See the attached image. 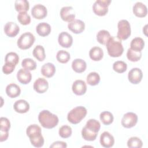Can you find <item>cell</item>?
Here are the masks:
<instances>
[{
	"instance_id": "24",
	"label": "cell",
	"mask_w": 148,
	"mask_h": 148,
	"mask_svg": "<svg viewBox=\"0 0 148 148\" xmlns=\"http://www.w3.org/2000/svg\"><path fill=\"white\" fill-rule=\"evenodd\" d=\"M89 56L92 60L94 61H98L103 58V52L101 47L95 46L90 49L89 51Z\"/></svg>"
},
{
	"instance_id": "30",
	"label": "cell",
	"mask_w": 148,
	"mask_h": 148,
	"mask_svg": "<svg viewBox=\"0 0 148 148\" xmlns=\"http://www.w3.org/2000/svg\"><path fill=\"white\" fill-rule=\"evenodd\" d=\"M85 127L89 130L94 132L98 133L100 130L101 124L98 121L96 120L95 119H89L87 121Z\"/></svg>"
},
{
	"instance_id": "17",
	"label": "cell",
	"mask_w": 148,
	"mask_h": 148,
	"mask_svg": "<svg viewBox=\"0 0 148 148\" xmlns=\"http://www.w3.org/2000/svg\"><path fill=\"white\" fill-rule=\"evenodd\" d=\"M17 78L18 81L23 84L29 83L32 79V75L31 72L24 68L20 69L17 73Z\"/></svg>"
},
{
	"instance_id": "19",
	"label": "cell",
	"mask_w": 148,
	"mask_h": 148,
	"mask_svg": "<svg viewBox=\"0 0 148 148\" xmlns=\"http://www.w3.org/2000/svg\"><path fill=\"white\" fill-rule=\"evenodd\" d=\"M133 13L138 17H144L147 14V9L146 5L141 2H136L133 6Z\"/></svg>"
},
{
	"instance_id": "7",
	"label": "cell",
	"mask_w": 148,
	"mask_h": 148,
	"mask_svg": "<svg viewBox=\"0 0 148 148\" xmlns=\"http://www.w3.org/2000/svg\"><path fill=\"white\" fill-rule=\"evenodd\" d=\"M111 3L110 0H97L92 6L94 13L99 16H103L108 12V6Z\"/></svg>"
},
{
	"instance_id": "33",
	"label": "cell",
	"mask_w": 148,
	"mask_h": 148,
	"mask_svg": "<svg viewBox=\"0 0 148 148\" xmlns=\"http://www.w3.org/2000/svg\"><path fill=\"white\" fill-rule=\"evenodd\" d=\"M97 135H98V133H95L89 130L86 127H83L82 130V137L86 140L93 141L95 140L97 136Z\"/></svg>"
},
{
	"instance_id": "10",
	"label": "cell",
	"mask_w": 148,
	"mask_h": 148,
	"mask_svg": "<svg viewBox=\"0 0 148 148\" xmlns=\"http://www.w3.org/2000/svg\"><path fill=\"white\" fill-rule=\"evenodd\" d=\"M60 16L62 20L67 22H71L75 20V14L73 8L72 6L62 7L60 10Z\"/></svg>"
},
{
	"instance_id": "16",
	"label": "cell",
	"mask_w": 148,
	"mask_h": 148,
	"mask_svg": "<svg viewBox=\"0 0 148 148\" xmlns=\"http://www.w3.org/2000/svg\"><path fill=\"white\" fill-rule=\"evenodd\" d=\"M72 89L76 95H82L86 92L87 86L84 81L82 80H76L73 82Z\"/></svg>"
},
{
	"instance_id": "21",
	"label": "cell",
	"mask_w": 148,
	"mask_h": 148,
	"mask_svg": "<svg viewBox=\"0 0 148 148\" xmlns=\"http://www.w3.org/2000/svg\"><path fill=\"white\" fill-rule=\"evenodd\" d=\"M20 87L14 83H10L6 87V93L10 98H16L20 94Z\"/></svg>"
},
{
	"instance_id": "44",
	"label": "cell",
	"mask_w": 148,
	"mask_h": 148,
	"mask_svg": "<svg viewBox=\"0 0 148 148\" xmlns=\"http://www.w3.org/2000/svg\"><path fill=\"white\" fill-rule=\"evenodd\" d=\"M67 145L65 142L62 141H56L53 143L50 146V147H66Z\"/></svg>"
},
{
	"instance_id": "12",
	"label": "cell",
	"mask_w": 148,
	"mask_h": 148,
	"mask_svg": "<svg viewBox=\"0 0 148 148\" xmlns=\"http://www.w3.org/2000/svg\"><path fill=\"white\" fill-rule=\"evenodd\" d=\"M59 45L65 48L70 47L73 43L72 36L66 32H61L58 38Z\"/></svg>"
},
{
	"instance_id": "25",
	"label": "cell",
	"mask_w": 148,
	"mask_h": 148,
	"mask_svg": "<svg viewBox=\"0 0 148 148\" xmlns=\"http://www.w3.org/2000/svg\"><path fill=\"white\" fill-rule=\"evenodd\" d=\"M36 32L41 36H46L51 32L50 25L45 22L39 23L36 27Z\"/></svg>"
},
{
	"instance_id": "6",
	"label": "cell",
	"mask_w": 148,
	"mask_h": 148,
	"mask_svg": "<svg viewBox=\"0 0 148 148\" xmlns=\"http://www.w3.org/2000/svg\"><path fill=\"white\" fill-rule=\"evenodd\" d=\"M35 38L31 32H27L23 34L17 40L18 47L23 50L29 49L34 43Z\"/></svg>"
},
{
	"instance_id": "23",
	"label": "cell",
	"mask_w": 148,
	"mask_h": 148,
	"mask_svg": "<svg viewBox=\"0 0 148 148\" xmlns=\"http://www.w3.org/2000/svg\"><path fill=\"white\" fill-rule=\"evenodd\" d=\"M87 67L86 62L82 59H75L72 62V68L73 70L77 73L83 72Z\"/></svg>"
},
{
	"instance_id": "26",
	"label": "cell",
	"mask_w": 148,
	"mask_h": 148,
	"mask_svg": "<svg viewBox=\"0 0 148 148\" xmlns=\"http://www.w3.org/2000/svg\"><path fill=\"white\" fill-rule=\"evenodd\" d=\"M14 8L19 13L27 12L29 8V2L27 0H16L14 2Z\"/></svg>"
},
{
	"instance_id": "40",
	"label": "cell",
	"mask_w": 148,
	"mask_h": 148,
	"mask_svg": "<svg viewBox=\"0 0 148 148\" xmlns=\"http://www.w3.org/2000/svg\"><path fill=\"white\" fill-rule=\"evenodd\" d=\"M72 128L70 126L64 125L61 127L59 129V135L62 138H67L72 135Z\"/></svg>"
},
{
	"instance_id": "43",
	"label": "cell",
	"mask_w": 148,
	"mask_h": 148,
	"mask_svg": "<svg viewBox=\"0 0 148 148\" xmlns=\"http://www.w3.org/2000/svg\"><path fill=\"white\" fill-rule=\"evenodd\" d=\"M16 66L13 64L5 62V65L2 66V72L6 75L10 74L14 71Z\"/></svg>"
},
{
	"instance_id": "32",
	"label": "cell",
	"mask_w": 148,
	"mask_h": 148,
	"mask_svg": "<svg viewBox=\"0 0 148 148\" xmlns=\"http://www.w3.org/2000/svg\"><path fill=\"white\" fill-rule=\"evenodd\" d=\"M99 118L102 123L105 125H109L113 121V116L112 113L108 111H104L101 113Z\"/></svg>"
},
{
	"instance_id": "11",
	"label": "cell",
	"mask_w": 148,
	"mask_h": 148,
	"mask_svg": "<svg viewBox=\"0 0 148 148\" xmlns=\"http://www.w3.org/2000/svg\"><path fill=\"white\" fill-rule=\"evenodd\" d=\"M31 14L32 16L36 19H43L47 16V10L44 5L36 4L32 8Z\"/></svg>"
},
{
	"instance_id": "29",
	"label": "cell",
	"mask_w": 148,
	"mask_h": 148,
	"mask_svg": "<svg viewBox=\"0 0 148 148\" xmlns=\"http://www.w3.org/2000/svg\"><path fill=\"white\" fill-rule=\"evenodd\" d=\"M33 56L39 61H43L45 58V49L41 45H37L33 50Z\"/></svg>"
},
{
	"instance_id": "9",
	"label": "cell",
	"mask_w": 148,
	"mask_h": 148,
	"mask_svg": "<svg viewBox=\"0 0 148 148\" xmlns=\"http://www.w3.org/2000/svg\"><path fill=\"white\" fill-rule=\"evenodd\" d=\"M143 73L141 69L138 68H134L131 69L128 74V79L130 82L132 84H138L142 80Z\"/></svg>"
},
{
	"instance_id": "14",
	"label": "cell",
	"mask_w": 148,
	"mask_h": 148,
	"mask_svg": "<svg viewBox=\"0 0 148 148\" xmlns=\"http://www.w3.org/2000/svg\"><path fill=\"white\" fill-rule=\"evenodd\" d=\"M33 88L34 90L38 93H44L49 88L48 82L44 78L39 77L35 81Z\"/></svg>"
},
{
	"instance_id": "36",
	"label": "cell",
	"mask_w": 148,
	"mask_h": 148,
	"mask_svg": "<svg viewBox=\"0 0 148 148\" xmlns=\"http://www.w3.org/2000/svg\"><path fill=\"white\" fill-rule=\"evenodd\" d=\"M21 66L28 71L35 70L36 68V62L31 58H24L21 62Z\"/></svg>"
},
{
	"instance_id": "18",
	"label": "cell",
	"mask_w": 148,
	"mask_h": 148,
	"mask_svg": "<svg viewBox=\"0 0 148 148\" xmlns=\"http://www.w3.org/2000/svg\"><path fill=\"white\" fill-rule=\"evenodd\" d=\"M4 31L6 35L9 37L16 36L20 31L18 25L14 22H8L4 27Z\"/></svg>"
},
{
	"instance_id": "28",
	"label": "cell",
	"mask_w": 148,
	"mask_h": 148,
	"mask_svg": "<svg viewBox=\"0 0 148 148\" xmlns=\"http://www.w3.org/2000/svg\"><path fill=\"white\" fill-rule=\"evenodd\" d=\"M111 37L110 33L105 29L100 30L97 35V41L102 44V45H106L109 38Z\"/></svg>"
},
{
	"instance_id": "3",
	"label": "cell",
	"mask_w": 148,
	"mask_h": 148,
	"mask_svg": "<svg viewBox=\"0 0 148 148\" xmlns=\"http://www.w3.org/2000/svg\"><path fill=\"white\" fill-rule=\"evenodd\" d=\"M106 46L108 54L112 57H119L122 55L124 51L121 40L117 37L111 36Z\"/></svg>"
},
{
	"instance_id": "4",
	"label": "cell",
	"mask_w": 148,
	"mask_h": 148,
	"mask_svg": "<svg viewBox=\"0 0 148 148\" xmlns=\"http://www.w3.org/2000/svg\"><path fill=\"white\" fill-rule=\"evenodd\" d=\"M87 109L84 106H77L72 109L67 115L68 120L72 124H76L80 123L86 116Z\"/></svg>"
},
{
	"instance_id": "13",
	"label": "cell",
	"mask_w": 148,
	"mask_h": 148,
	"mask_svg": "<svg viewBox=\"0 0 148 148\" xmlns=\"http://www.w3.org/2000/svg\"><path fill=\"white\" fill-rule=\"evenodd\" d=\"M99 141L101 146L106 148L112 147L114 143V137L108 131H105L101 135Z\"/></svg>"
},
{
	"instance_id": "41",
	"label": "cell",
	"mask_w": 148,
	"mask_h": 148,
	"mask_svg": "<svg viewBox=\"0 0 148 148\" xmlns=\"http://www.w3.org/2000/svg\"><path fill=\"white\" fill-rule=\"evenodd\" d=\"M17 20L22 25H28L31 22V17L27 12H20L17 15Z\"/></svg>"
},
{
	"instance_id": "27",
	"label": "cell",
	"mask_w": 148,
	"mask_h": 148,
	"mask_svg": "<svg viewBox=\"0 0 148 148\" xmlns=\"http://www.w3.org/2000/svg\"><path fill=\"white\" fill-rule=\"evenodd\" d=\"M130 46V48L132 50L141 51L145 46V42L142 38L140 37H136L131 40Z\"/></svg>"
},
{
	"instance_id": "42",
	"label": "cell",
	"mask_w": 148,
	"mask_h": 148,
	"mask_svg": "<svg viewBox=\"0 0 148 148\" xmlns=\"http://www.w3.org/2000/svg\"><path fill=\"white\" fill-rule=\"evenodd\" d=\"M0 131L9 132V130L10 128V123L7 118L2 117L0 119Z\"/></svg>"
},
{
	"instance_id": "35",
	"label": "cell",
	"mask_w": 148,
	"mask_h": 148,
	"mask_svg": "<svg viewBox=\"0 0 148 148\" xmlns=\"http://www.w3.org/2000/svg\"><path fill=\"white\" fill-rule=\"evenodd\" d=\"M56 58L58 62L65 64L69 61L71 58V56L68 51L61 50L57 52L56 55Z\"/></svg>"
},
{
	"instance_id": "15",
	"label": "cell",
	"mask_w": 148,
	"mask_h": 148,
	"mask_svg": "<svg viewBox=\"0 0 148 148\" xmlns=\"http://www.w3.org/2000/svg\"><path fill=\"white\" fill-rule=\"evenodd\" d=\"M68 28L75 34H80L84 30L85 24L80 20H74L68 23Z\"/></svg>"
},
{
	"instance_id": "5",
	"label": "cell",
	"mask_w": 148,
	"mask_h": 148,
	"mask_svg": "<svg viewBox=\"0 0 148 148\" xmlns=\"http://www.w3.org/2000/svg\"><path fill=\"white\" fill-rule=\"evenodd\" d=\"M118 32L117 38L120 40H126L131 35V25L126 20H121L117 24Z\"/></svg>"
},
{
	"instance_id": "39",
	"label": "cell",
	"mask_w": 148,
	"mask_h": 148,
	"mask_svg": "<svg viewBox=\"0 0 148 148\" xmlns=\"http://www.w3.org/2000/svg\"><path fill=\"white\" fill-rule=\"evenodd\" d=\"M5 62L13 64L16 65L19 61V57L17 53L14 52H9L6 54L5 58Z\"/></svg>"
},
{
	"instance_id": "1",
	"label": "cell",
	"mask_w": 148,
	"mask_h": 148,
	"mask_svg": "<svg viewBox=\"0 0 148 148\" xmlns=\"http://www.w3.org/2000/svg\"><path fill=\"white\" fill-rule=\"evenodd\" d=\"M27 135L34 147H41L44 144V138L42 135L40 127L36 124L29 125L26 130Z\"/></svg>"
},
{
	"instance_id": "31",
	"label": "cell",
	"mask_w": 148,
	"mask_h": 148,
	"mask_svg": "<svg viewBox=\"0 0 148 148\" xmlns=\"http://www.w3.org/2000/svg\"><path fill=\"white\" fill-rule=\"evenodd\" d=\"M142 57V53L140 51H136L131 49V48L128 49L127 52V58L132 62L138 61Z\"/></svg>"
},
{
	"instance_id": "20",
	"label": "cell",
	"mask_w": 148,
	"mask_h": 148,
	"mask_svg": "<svg viewBox=\"0 0 148 148\" xmlns=\"http://www.w3.org/2000/svg\"><path fill=\"white\" fill-rule=\"evenodd\" d=\"M14 110L19 113H25L29 109V105L24 99H19L15 102L13 105Z\"/></svg>"
},
{
	"instance_id": "8",
	"label": "cell",
	"mask_w": 148,
	"mask_h": 148,
	"mask_svg": "<svg viewBox=\"0 0 148 148\" xmlns=\"http://www.w3.org/2000/svg\"><path fill=\"white\" fill-rule=\"evenodd\" d=\"M138 122V116L133 112H128L124 114L121 119V125L127 128L133 127Z\"/></svg>"
},
{
	"instance_id": "22",
	"label": "cell",
	"mask_w": 148,
	"mask_h": 148,
	"mask_svg": "<svg viewBox=\"0 0 148 148\" xmlns=\"http://www.w3.org/2000/svg\"><path fill=\"white\" fill-rule=\"evenodd\" d=\"M40 72L44 76L46 77H51L56 72V68L52 63H46L42 66Z\"/></svg>"
},
{
	"instance_id": "34",
	"label": "cell",
	"mask_w": 148,
	"mask_h": 148,
	"mask_svg": "<svg viewBox=\"0 0 148 148\" xmlns=\"http://www.w3.org/2000/svg\"><path fill=\"white\" fill-rule=\"evenodd\" d=\"M87 83L90 86L97 85L100 81L99 74L95 72H90L87 76Z\"/></svg>"
},
{
	"instance_id": "38",
	"label": "cell",
	"mask_w": 148,
	"mask_h": 148,
	"mask_svg": "<svg viewBox=\"0 0 148 148\" xmlns=\"http://www.w3.org/2000/svg\"><path fill=\"white\" fill-rule=\"evenodd\" d=\"M142 141L138 137L133 136L130 138L127 141V146L131 148H140L142 147Z\"/></svg>"
},
{
	"instance_id": "37",
	"label": "cell",
	"mask_w": 148,
	"mask_h": 148,
	"mask_svg": "<svg viewBox=\"0 0 148 148\" xmlns=\"http://www.w3.org/2000/svg\"><path fill=\"white\" fill-rule=\"evenodd\" d=\"M127 68V64L123 61H117L113 64V69L117 73H121L126 71Z\"/></svg>"
},
{
	"instance_id": "45",
	"label": "cell",
	"mask_w": 148,
	"mask_h": 148,
	"mask_svg": "<svg viewBox=\"0 0 148 148\" xmlns=\"http://www.w3.org/2000/svg\"><path fill=\"white\" fill-rule=\"evenodd\" d=\"M0 141L3 142L6 140L9 136V132H5V131H0Z\"/></svg>"
},
{
	"instance_id": "2",
	"label": "cell",
	"mask_w": 148,
	"mask_h": 148,
	"mask_svg": "<svg viewBox=\"0 0 148 148\" xmlns=\"http://www.w3.org/2000/svg\"><path fill=\"white\" fill-rule=\"evenodd\" d=\"M38 120L43 127L47 129L55 127L59 121L57 115L51 113L47 110H42L39 113Z\"/></svg>"
}]
</instances>
